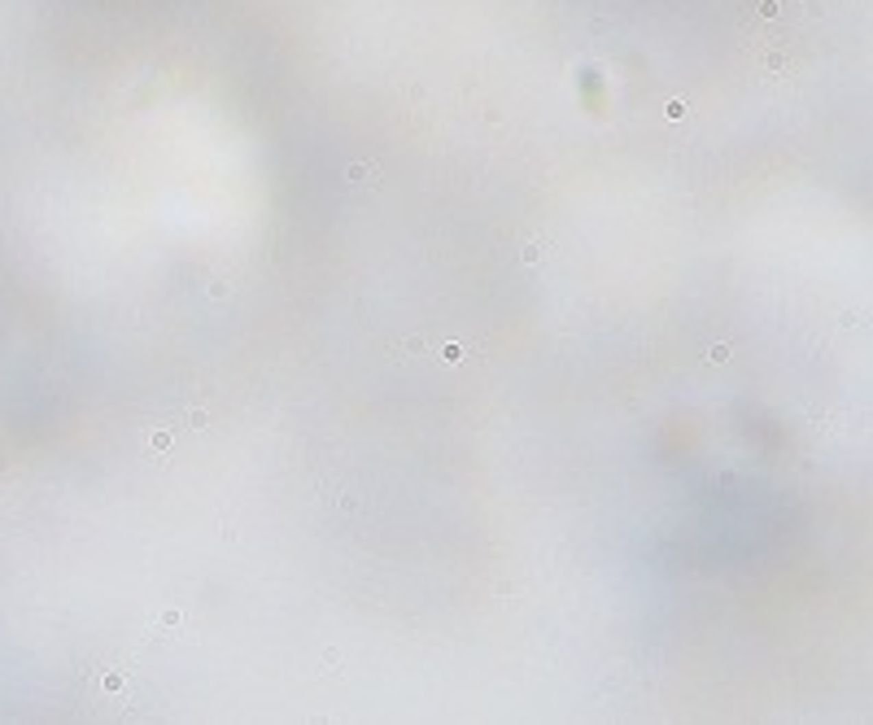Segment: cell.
Here are the masks:
<instances>
[{"instance_id":"1","label":"cell","mask_w":873,"mask_h":725,"mask_svg":"<svg viewBox=\"0 0 873 725\" xmlns=\"http://www.w3.org/2000/svg\"><path fill=\"white\" fill-rule=\"evenodd\" d=\"M345 180H349V184H367V188H376V184H380V166H376V162H349V166H345Z\"/></svg>"},{"instance_id":"2","label":"cell","mask_w":873,"mask_h":725,"mask_svg":"<svg viewBox=\"0 0 873 725\" xmlns=\"http://www.w3.org/2000/svg\"><path fill=\"white\" fill-rule=\"evenodd\" d=\"M171 450H175V429L158 424V429L149 433V455H171Z\"/></svg>"},{"instance_id":"3","label":"cell","mask_w":873,"mask_h":725,"mask_svg":"<svg viewBox=\"0 0 873 725\" xmlns=\"http://www.w3.org/2000/svg\"><path fill=\"white\" fill-rule=\"evenodd\" d=\"M101 691H105V695H123V691H127V673H123V669H105V673H101Z\"/></svg>"},{"instance_id":"4","label":"cell","mask_w":873,"mask_h":725,"mask_svg":"<svg viewBox=\"0 0 873 725\" xmlns=\"http://www.w3.org/2000/svg\"><path fill=\"white\" fill-rule=\"evenodd\" d=\"M397 350H402L397 359H419V354H428L432 346H428L423 337H402V346H397Z\"/></svg>"},{"instance_id":"5","label":"cell","mask_w":873,"mask_h":725,"mask_svg":"<svg viewBox=\"0 0 873 725\" xmlns=\"http://www.w3.org/2000/svg\"><path fill=\"white\" fill-rule=\"evenodd\" d=\"M184 424H188L193 433H201L206 424H210V411H206V407H188V411H184Z\"/></svg>"},{"instance_id":"6","label":"cell","mask_w":873,"mask_h":725,"mask_svg":"<svg viewBox=\"0 0 873 725\" xmlns=\"http://www.w3.org/2000/svg\"><path fill=\"white\" fill-rule=\"evenodd\" d=\"M436 359H441V363H450V367H454V363H463V359H467V350H463V346H454V341H445V346H441V350H436Z\"/></svg>"},{"instance_id":"7","label":"cell","mask_w":873,"mask_h":725,"mask_svg":"<svg viewBox=\"0 0 873 725\" xmlns=\"http://www.w3.org/2000/svg\"><path fill=\"white\" fill-rule=\"evenodd\" d=\"M520 258H524V267H537V263H541V258H546V241H528V245H524V254H520Z\"/></svg>"},{"instance_id":"8","label":"cell","mask_w":873,"mask_h":725,"mask_svg":"<svg viewBox=\"0 0 873 725\" xmlns=\"http://www.w3.org/2000/svg\"><path fill=\"white\" fill-rule=\"evenodd\" d=\"M729 354L734 350H729L725 341H712V346H707V363H729Z\"/></svg>"},{"instance_id":"9","label":"cell","mask_w":873,"mask_h":725,"mask_svg":"<svg viewBox=\"0 0 873 725\" xmlns=\"http://www.w3.org/2000/svg\"><path fill=\"white\" fill-rule=\"evenodd\" d=\"M158 625H162V629H180V625H184V612H180V608H167Z\"/></svg>"},{"instance_id":"10","label":"cell","mask_w":873,"mask_h":725,"mask_svg":"<svg viewBox=\"0 0 873 725\" xmlns=\"http://www.w3.org/2000/svg\"><path fill=\"white\" fill-rule=\"evenodd\" d=\"M223 297H232V284L228 280H210V302H223Z\"/></svg>"},{"instance_id":"11","label":"cell","mask_w":873,"mask_h":725,"mask_svg":"<svg viewBox=\"0 0 873 725\" xmlns=\"http://www.w3.org/2000/svg\"><path fill=\"white\" fill-rule=\"evenodd\" d=\"M664 114H668V118H686V101H668Z\"/></svg>"}]
</instances>
